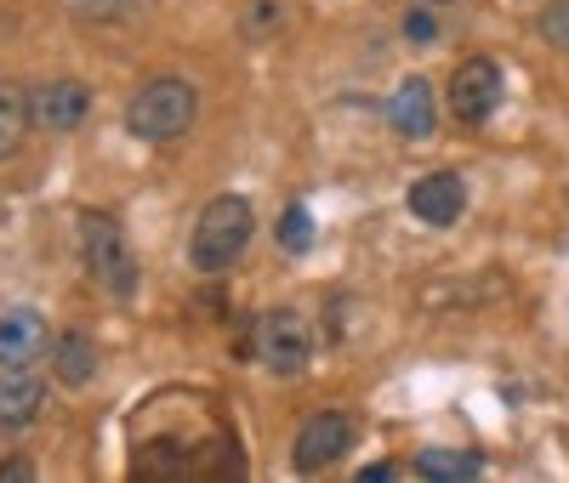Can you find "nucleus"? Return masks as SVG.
Segmentation results:
<instances>
[{"instance_id": "39448f33", "label": "nucleus", "mask_w": 569, "mask_h": 483, "mask_svg": "<svg viewBox=\"0 0 569 483\" xmlns=\"http://www.w3.org/2000/svg\"><path fill=\"white\" fill-rule=\"evenodd\" d=\"M501 91H507V74H501L496 58H467V63H456V74H450L445 103H450V114H456L461 125H485V120L501 109Z\"/></svg>"}, {"instance_id": "ddd939ff", "label": "nucleus", "mask_w": 569, "mask_h": 483, "mask_svg": "<svg viewBox=\"0 0 569 483\" xmlns=\"http://www.w3.org/2000/svg\"><path fill=\"white\" fill-rule=\"evenodd\" d=\"M416 472L421 477H439V483H456V477H479L485 461L472 450H421L416 455Z\"/></svg>"}, {"instance_id": "f257e3e1", "label": "nucleus", "mask_w": 569, "mask_h": 483, "mask_svg": "<svg viewBox=\"0 0 569 483\" xmlns=\"http://www.w3.org/2000/svg\"><path fill=\"white\" fill-rule=\"evenodd\" d=\"M251 233H257L251 200H240V193H217V200L200 211L194 233H188V262H194L200 273H228L233 262L246 256Z\"/></svg>"}, {"instance_id": "f8f14e48", "label": "nucleus", "mask_w": 569, "mask_h": 483, "mask_svg": "<svg viewBox=\"0 0 569 483\" xmlns=\"http://www.w3.org/2000/svg\"><path fill=\"white\" fill-rule=\"evenodd\" d=\"M52 375L69 386V393L91 386V375H98V342H91L86 330H63L52 342Z\"/></svg>"}, {"instance_id": "4be33fe9", "label": "nucleus", "mask_w": 569, "mask_h": 483, "mask_svg": "<svg viewBox=\"0 0 569 483\" xmlns=\"http://www.w3.org/2000/svg\"><path fill=\"white\" fill-rule=\"evenodd\" d=\"M427 7H450V0H427Z\"/></svg>"}, {"instance_id": "aec40b11", "label": "nucleus", "mask_w": 569, "mask_h": 483, "mask_svg": "<svg viewBox=\"0 0 569 483\" xmlns=\"http://www.w3.org/2000/svg\"><path fill=\"white\" fill-rule=\"evenodd\" d=\"M12 477H34L29 461H0V483H12Z\"/></svg>"}, {"instance_id": "f03ea898", "label": "nucleus", "mask_w": 569, "mask_h": 483, "mask_svg": "<svg viewBox=\"0 0 569 483\" xmlns=\"http://www.w3.org/2000/svg\"><path fill=\"white\" fill-rule=\"evenodd\" d=\"M194 114H200L194 80L160 74V80H149V85L131 91V103H126V131L142 137V142H177V137L194 131Z\"/></svg>"}, {"instance_id": "7ed1b4c3", "label": "nucleus", "mask_w": 569, "mask_h": 483, "mask_svg": "<svg viewBox=\"0 0 569 483\" xmlns=\"http://www.w3.org/2000/svg\"><path fill=\"white\" fill-rule=\"evenodd\" d=\"M80 256H86V273L98 279L109 296H131L137 290V256L126 245V233L109 211H86L80 217Z\"/></svg>"}, {"instance_id": "2eb2a0df", "label": "nucleus", "mask_w": 569, "mask_h": 483, "mask_svg": "<svg viewBox=\"0 0 569 483\" xmlns=\"http://www.w3.org/2000/svg\"><path fill=\"white\" fill-rule=\"evenodd\" d=\"M279 29H291V0H257L246 12V40H273Z\"/></svg>"}, {"instance_id": "1a4fd4ad", "label": "nucleus", "mask_w": 569, "mask_h": 483, "mask_svg": "<svg viewBox=\"0 0 569 483\" xmlns=\"http://www.w3.org/2000/svg\"><path fill=\"white\" fill-rule=\"evenodd\" d=\"M405 205H410V217L427 222V228H450V222H461V211H467V182H461L456 171H427V177L410 182Z\"/></svg>"}, {"instance_id": "6e6552de", "label": "nucleus", "mask_w": 569, "mask_h": 483, "mask_svg": "<svg viewBox=\"0 0 569 483\" xmlns=\"http://www.w3.org/2000/svg\"><path fill=\"white\" fill-rule=\"evenodd\" d=\"M52 324L34 308H12L0 313V370H34L40 359H52Z\"/></svg>"}, {"instance_id": "423d86ee", "label": "nucleus", "mask_w": 569, "mask_h": 483, "mask_svg": "<svg viewBox=\"0 0 569 483\" xmlns=\"http://www.w3.org/2000/svg\"><path fill=\"white\" fill-rule=\"evenodd\" d=\"M91 120V85L80 80H40L29 91V131H46V137H69Z\"/></svg>"}, {"instance_id": "6ab92c4d", "label": "nucleus", "mask_w": 569, "mask_h": 483, "mask_svg": "<svg viewBox=\"0 0 569 483\" xmlns=\"http://www.w3.org/2000/svg\"><path fill=\"white\" fill-rule=\"evenodd\" d=\"M131 7V0H74V18H91V23H103V18H120Z\"/></svg>"}, {"instance_id": "20e7f679", "label": "nucleus", "mask_w": 569, "mask_h": 483, "mask_svg": "<svg viewBox=\"0 0 569 483\" xmlns=\"http://www.w3.org/2000/svg\"><path fill=\"white\" fill-rule=\"evenodd\" d=\"M257 364L273 375H302L313 364V324L297 308H268L257 324Z\"/></svg>"}, {"instance_id": "a211bd4d", "label": "nucleus", "mask_w": 569, "mask_h": 483, "mask_svg": "<svg viewBox=\"0 0 569 483\" xmlns=\"http://www.w3.org/2000/svg\"><path fill=\"white\" fill-rule=\"evenodd\" d=\"M399 29H405V40H410V46H433V40H439V23H433V12H427V0H416V7L405 12V23H399Z\"/></svg>"}, {"instance_id": "0eeeda50", "label": "nucleus", "mask_w": 569, "mask_h": 483, "mask_svg": "<svg viewBox=\"0 0 569 483\" xmlns=\"http://www.w3.org/2000/svg\"><path fill=\"white\" fill-rule=\"evenodd\" d=\"M348 450H353V415H342V410H319V415H308L302 432H297L291 466H297L302 477H313V472H330Z\"/></svg>"}, {"instance_id": "412c9836", "label": "nucleus", "mask_w": 569, "mask_h": 483, "mask_svg": "<svg viewBox=\"0 0 569 483\" xmlns=\"http://www.w3.org/2000/svg\"><path fill=\"white\" fill-rule=\"evenodd\" d=\"M393 472H399V466H388V461H376V466H365V472H359V483H365V477H370V483H382V477H393Z\"/></svg>"}, {"instance_id": "dca6fc26", "label": "nucleus", "mask_w": 569, "mask_h": 483, "mask_svg": "<svg viewBox=\"0 0 569 483\" xmlns=\"http://www.w3.org/2000/svg\"><path fill=\"white\" fill-rule=\"evenodd\" d=\"M279 245H284V251H308V245H313L308 205H284V217H279Z\"/></svg>"}, {"instance_id": "9b49d317", "label": "nucleus", "mask_w": 569, "mask_h": 483, "mask_svg": "<svg viewBox=\"0 0 569 483\" xmlns=\"http://www.w3.org/2000/svg\"><path fill=\"white\" fill-rule=\"evenodd\" d=\"M46 404V386L34 370H0V439H18L40 421Z\"/></svg>"}, {"instance_id": "9d476101", "label": "nucleus", "mask_w": 569, "mask_h": 483, "mask_svg": "<svg viewBox=\"0 0 569 483\" xmlns=\"http://www.w3.org/2000/svg\"><path fill=\"white\" fill-rule=\"evenodd\" d=\"M388 125L405 137V142H427L439 131V103H433V85H427L421 74L399 80L393 97H388Z\"/></svg>"}, {"instance_id": "f3484780", "label": "nucleus", "mask_w": 569, "mask_h": 483, "mask_svg": "<svg viewBox=\"0 0 569 483\" xmlns=\"http://www.w3.org/2000/svg\"><path fill=\"white\" fill-rule=\"evenodd\" d=\"M541 40L552 46V52H569V0H552V7L541 12Z\"/></svg>"}, {"instance_id": "4468645a", "label": "nucleus", "mask_w": 569, "mask_h": 483, "mask_svg": "<svg viewBox=\"0 0 569 483\" xmlns=\"http://www.w3.org/2000/svg\"><path fill=\"white\" fill-rule=\"evenodd\" d=\"M23 131H29V91H18V85L0 80V160L18 154Z\"/></svg>"}]
</instances>
